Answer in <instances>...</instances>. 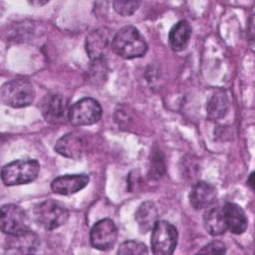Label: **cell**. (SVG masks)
<instances>
[{
  "instance_id": "1",
  "label": "cell",
  "mask_w": 255,
  "mask_h": 255,
  "mask_svg": "<svg viewBox=\"0 0 255 255\" xmlns=\"http://www.w3.org/2000/svg\"><path fill=\"white\" fill-rule=\"evenodd\" d=\"M112 49L124 59H134L146 53L147 45L139 31L133 26H125L112 39Z\"/></svg>"
},
{
  "instance_id": "2",
  "label": "cell",
  "mask_w": 255,
  "mask_h": 255,
  "mask_svg": "<svg viewBox=\"0 0 255 255\" xmlns=\"http://www.w3.org/2000/svg\"><path fill=\"white\" fill-rule=\"evenodd\" d=\"M40 171L36 159H18L2 167L1 178L5 185H20L34 181Z\"/></svg>"
},
{
  "instance_id": "3",
  "label": "cell",
  "mask_w": 255,
  "mask_h": 255,
  "mask_svg": "<svg viewBox=\"0 0 255 255\" xmlns=\"http://www.w3.org/2000/svg\"><path fill=\"white\" fill-rule=\"evenodd\" d=\"M1 101L12 108L30 106L35 98L33 85L26 79H13L6 82L1 88Z\"/></svg>"
},
{
  "instance_id": "4",
  "label": "cell",
  "mask_w": 255,
  "mask_h": 255,
  "mask_svg": "<svg viewBox=\"0 0 255 255\" xmlns=\"http://www.w3.org/2000/svg\"><path fill=\"white\" fill-rule=\"evenodd\" d=\"M33 213L36 222L46 230L57 229L69 219L68 210L54 200H46L36 204Z\"/></svg>"
},
{
  "instance_id": "5",
  "label": "cell",
  "mask_w": 255,
  "mask_h": 255,
  "mask_svg": "<svg viewBox=\"0 0 255 255\" xmlns=\"http://www.w3.org/2000/svg\"><path fill=\"white\" fill-rule=\"evenodd\" d=\"M177 230L169 222L157 220L151 229V251L155 255L172 254L177 244Z\"/></svg>"
},
{
  "instance_id": "6",
  "label": "cell",
  "mask_w": 255,
  "mask_h": 255,
  "mask_svg": "<svg viewBox=\"0 0 255 255\" xmlns=\"http://www.w3.org/2000/svg\"><path fill=\"white\" fill-rule=\"evenodd\" d=\"M102 117V107L92 98H83L70 107L68 120L75 127L91 126Z\"/></svg>"
},
{
  "instance_id": "7",
  "label": "cell",
  "mask_w": 255,
  "mask_h": 255,
  "mask_svg": "<svg viewBox=\"0 0 255 255\" xmlns=\"http://www.w3.org/2000/svg\"><path fill=\"white\" fill-rule=\"evenodd\" d=\"M41 113L44 119L53 125L65 123L69 115V101L60 94L47 95L41 105Z\"/></svg>"
},
{
  "instance_id": "8",
  "label": "cell",
  "mask_w": 255,
  "mask_h": 255,
  "mask_svg": "<svg viewBox=\"0 0 255 255\" xmlns=\"http://www.w3.org/2000/svg\"><path fill=\"white\" fill-rule=\"evenodd\" d=\"M118 238V229L112 219L105 218L94 224L90 232V241L94 248L108 251L112 249Z\"/></svg>"
},
{
  "instance_id": "9",
  "label": "cell",
  "mask_w": 255,
  "mask_h": 255,
  "mask_svg": "<svg viewBox=\"0 0 255 255\" xmlns=\"http://www.w3.org/2000/svg\"><path fill=\"white\" fill-rule=\"evenodd\" d=\"M28 217L26 212L15 204H5L0 211V225L1 230L7 234L12 235L29 229Z\"/></svg>"
},
{
  "instance_id": "10",
  "label": "cell",
  "mask_w": 255,
  "mask_h": 255,
  "mask_svg": "<svg viewBox=\"0 0 255 255\" xmlns=\"http://www.w3.org/2000/svg\"><path fill=\"white\" fill-rule=\"evenodd\" d=\"M40 246L39 236L30 228L22 232L8 235L6 239V249L8 253L30 254L37 251Z\"/></svg>"
},
{
  "instance_id": "11",
  "label": "cell",
  "mask_w": 255,
  "mask_h": 255,
  "mask_svg": "<svg viewBox=\"0 0 255 255\" xmlns=\"http://www.w3.org/2000/svg\"><path fill=\"white\" fill-rule=\"evenodd\" d=\"M90 181L87 174H66L56 177L51 183L54 193L60 195H72L85 188Z\"/></svg>"
},
{
  "instance_id": "12",
  "label": "cell",
  "mask_w": 255,
  "mask_h": 255,
  "mask_svg": "<svg viewBox=\"0 0 255 255\" xmlns=\"http://www.w3.org/2000/svg\"><path fill=\"white\" fill-rule=\"evenodd\" d=\"M86 142L82 134L78 132H68L58 139L55 145V150L69 158H80L85 151Z\"/></svg>"
},
{
  "instance_id": "13",
  "label": "cell",
  "mask_w": 255,
  "mask_h": 255,
  "mask_svg": "<svg viewBox=\"0 0 255 255\" xmlns=\"http://www.w3.org/2000/svg\"><path fill=\"white\" fill-rule=\"evenodd\" d=\"M217 192L215 187L205 181L196 182L190 191L189 201L196 210H201L212 206L216 200Z\"/></svg>"
},
{
  "instance_id": "14",
  "label": "cell",
  "mask_w": 255,
  "mask_h": 255,
  "mask_svg": "<svg viewBox=\"0 0 255 255\" xmlns=\"http://www.w3.org/2000/svg\"><path fill=\"white\" fill-rule=\"evenodd\" d=\"M226 228L233 234H242L248 226V219L244 210L236 203L226 202L222 207Z\"/></svg>"
},
{
  "instance_id": "15",
  "label": "cell",
  "mask_w": 255,
  "mask_h": 255,
  "mask_svg": "<svg viewBox=\"0 0 255 255\" xmlns=\"http://www.w3.org/2000/svg\"><path fill=\"white\" fill-rule=\"evenodd\" d=\"M111 41L107 29H98L92 32L86 40V50L92 61L104 59V53Z\"/></svg>"
},
{
  "instance_id": "16",
  "label": "cell",
  "mask_w": 255,
  "mask_h": 255,
  "mask_svg": "<svg viewBox=\"0 0 255 255\" xmlns=\"http://www.w3.org/2000/svg\"><path fill=\"white\" fill-rule=\"evenodd\" d=\"M191 26L186 20H180L172 26L168 34L170 48L175 52L184 50L191 36Z\"/></svg>"
},
{
  "instance_id": "17",
  "label": "cell",
  "mask_w": 255,
  "mask_h": 255,
  "mask_svg": "<svg viewBox=\"0 0 255 255\" xmlns=\"http://www.w3.org/2000/svg\"><path fill=\"white\" fill-rule=\"evenodd\" d=\"M157 209L153 202L145 201L141 203L134 213V219L142 233L151 230L157 221Z\"/></svg>"
},
{
  "instance_id": "18",
  "label": "cell",
  "mask_w": 255,
  "mask_h": 255,
  "mask_svg": "<svg viewBox=\"0 0 255 255\" xmlns=\"http://www.w3.org/2000/svg\"><path fill=\"white\" fill-rule=\"evenodd\" d=\"M229 108V100L222 90L215 92L206 105V115L209 120L217 121L225 117Z\"/></svg>"
},
{
  "instance_id": "19",
  "label": "cell",
  "mask_w": 255,
  "mask_h": 255,
  "mask_svg": "<svg viewBox=\"0 0 255 255\" xmlns=\"http://www.w3.org/2000/svg\"><path fill=\"white\" fill-rule=\"evenodd\" d=\"M203 223L206 231L212 236L221 235L227 230L221 207H208L203 215Z\"/></svg>"
},
{
  "instance_id": "20",
  "label": "cell",
  "mask_w": 255,
  "mask_h": 255,
  "mask_svg": "<svg viewBox=\"0 0 255 255\" xmlns=\"http://www.w3.org/2000/svg\"><path fill=\"white\" fill-rule=\"evenodd\" d=\"M119 254L127 255V254H132V255H143L147 254V248L146 246L138 241L134 240H128L123 242L118 250Z\"/></svg>"
},
{
  "instance_id": "21",
  "label": "cell",
  "mask_w": 255,
  "mask_h": 255,
  "mask_svg": "<svg viewBox=\"0 0 255 255\" xmlns=\"http://www.w3.org/2000/svg\"><path fill=\"white\" fill-rule=\"evenodd\" d=\"M115 11L122 16H130L132 15L140 5L139 1H124L118 0L113 3Z\"/></svg>"
},
{
  "instance_id": "22",
  "label": "cell",
  "mask_w": 255,
  "mask_h": 255,
  "mask_svg": "<svg viewBox=\"0 0 255 255\" xmlns=\"http://www.w3.org/2000/svg\"><path fill=\"white\" fill-rule=\"evenodd\" d=\"M225 252V245L221 241H212L198 251L201 254H224Z\"/></svg>"
},
{
  "instance_id": "23",
  "label": "cell",
  "mask_w": 255,
  "mask_h": 255,
  "mask_svg": "<svg viewBox=\"0 0 255 255\" xmlns=\"http://www.w3.org/2000/svg\"><path fill=\"white\" fill-rule=\"evenodd\" d=\"M152 162H151V172L153 173L152 176H155V177H159L161 174H162V171L164 169V164H163V160L159 158L158 154L154 155L152 157Z\"/></svg>"
},
{
  "instance_id": "24",
  "label": "cell",
  "mask_w": 255,
  "mask_h": 255,
  "mask_svg": "<svg viewBox=\"0 0 255 255\" xmlns=\"http://www.w3.org/2000/svg\"><path fill=\"white\" fill-rule=\"evenodd\" d=\"M253 175H254V173L252 172L251 174H250V176H249V178H248V180H247V184L251 187V189H253L254 188V180H253Z\"/></svg>"
}]
</instances>
